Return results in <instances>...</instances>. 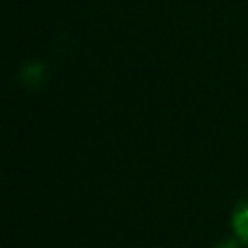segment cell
Instances as JSON below:
<instances>
[{"instance_id": "cell-1", "label": "cell", "mask_w": 248, "mask_h": 248, "mask_svg": "<svg viewBox=\"0 0 248 248\" xmlns=\"http://www.w3.org/2000/svg\"><path fill=\"white\" fill-rule=\"evenodd\" d=\"M232 227H234L236 236H238L244 244H248V202H242V203L234 209Z\"/></svg>"}]
</instances>
